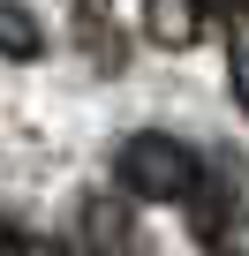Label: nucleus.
Here are the masks:
<instances>
[{
    "label": "nucleus",
    "instance_id": "obj_2",
    "mask_svg": "<svg viewBox=\"0 0 249 256\" xmlns=\"http://www.w3.org/2000/svg\"><path fill=\"white\" fill-rule=\"evenodd\" d=\"M144 38L166 46V53L196 46L204 38V0H144Z\"/></svg>",
    "mask_w": 249,
    "mask_h": 256
},
{
    "label": "nucleus",
    "instance_id": "obj_1",
    "mask_svg": "<svg viewBox=\"0 0 249 256\" xmlns=\"http://www.w3.org/2000/svg\"><path fill=\"white\" fill-rule=\"evenodd\" d=\"M113 181L136 204H189L196 181H204V158L181 136H166V128H136V136L113 151Z\"/></svg>",
    "mask_w": 249,
    "mask_h": 256
},
{
    "label": "nucleus",
    "instance_id": "obj_3",
    "mask_svg": "<svg viewBox=\"0 0 249 256\" xmlns=\"http://www.w3.org/2000/svg\"><path fill=\"white\" fill-rule=\"evenodd\" d=\"M0 53L8 60H38L46 53V23L23 8V0H0Z\"/></svg>",
    "mask_w": 249,
    "mask_h": 256
},
{
    "label": "nucleus",
    "instance_id": "obj_5",
    "mask_svg": "<svg viewBox=\"0 0 249 256\" xmlns=\"http://www.w3.org/2000/svg\"><path fill=\"white\" fill-rule=\"evenodd\" d=\"M83 226H91V241H98V256H121V248H129V234H121V204H113V196H91V211H83Z\"/></svg>",
    "mask_w": 249,
    "mask_h": 256
},
{
    "label": "nucleus",
    "instance_id": "obj_6",
    "mask_svg": "<svg viewBox=\"0 0 249 256\" xmlns=\"http://www.w3.org/2000/svg\"><path fill=\"white\" fill-rule=\"evenodd\" d=\"M0 256H68L53 234H0Z\"/></svg>",
    "mask_w": 249,
    "mask_h": 256
},
{
    "label": "nucleus",
    "instance_id": "obj_7",
    "mask_svg": "<svg viewBox=\"0 0 249 256\" xmlns=\"http://www.w3.org/2000/svg\"><path fill=\"white\" fill-rule=\"evenodd\" d=\"M211 256H249V211H234V218L211 234Z\"/></svg>",
    "mask_w": 249,
    "mask_h": 256
},
{
    "label": "nucleus",
    "instance_id": "obj_4",
    "mask_svg": "<svg viewBox=\"0 0 249 256\" xmlns=\"http://www.w3.org/2000/svg\"><path fill=\"white\" fill-rule=\"evenodd\" d=\"M226 83H234V106L249 113V8L226 16Z\"/></svg>",
    "mask_w": 249,
    "mask_h": 256
}]
</instances>
